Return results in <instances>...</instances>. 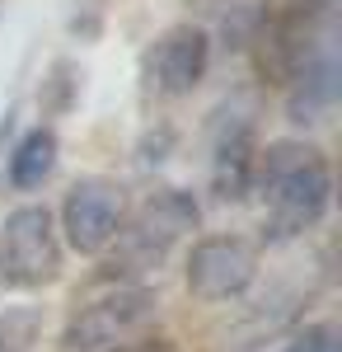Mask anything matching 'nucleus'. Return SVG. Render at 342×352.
Masks as SVG:
<instances>
[{"label": "nucleus", "mask_w": 342, "mask_h": 352, "mask_svg": "<svg viewBox=\"0 0 342 352\" xmlns=\"http://www.w3.org/2000/svg\"><path fill=\"white\" fill-rule=\"evenodd\" d=\"M253 184L267 202V230L277 240L315 230L328 212V197H333L328 160L310 141H272L267 151H258Z\"/></svg>", "instance_id": "f257e3e1"}, {"label": "nucleus", "mask_w": 342, "mask_h": 352, "mask_svg": "<svg viewBox=\"0 0 342 352\" xmlns=\"http://www.w3.org/2000/svg\"><path fill=\"white\" fill-rule=\"evenodd\" d=\"M159 320V300L146 287H117L66 320L56 352H136Z\"/></svg>", "instance_id": "f03ea898"}, {"label": "nucleus", "mask_w": 342, "mask_h": 352, "mask_svg": "<svg viewBox=\"0 0 342 352\" xmlns=\"http://www.w3.org/2000/svg\"><path fill=\"white\" fill-rule=\"evenodd\" d=\"M61 277V240L56 221L43 202L14 207L0 226V287L38 292Z\"/></svg>", "instance_id": "7ed1b4c3"}, {"label": "nucleus", "mask_w": 342, "mask_h": 352, "mask_svg": "<svg viewBox=\"0 0 342 352\" xmlns=\"http://www.w3.org/2000/svg\"><path fill=\"white\" fill-rule=\"evenodd\" d=\"M197 202L183 188H159L150 192L132 221H122L117 230V254H113V268L122 263L127 272H146L159 268L164 254L174 249V240H183L187 230H197Z\"/></svg>", "instance_id": "20e7f679"}, {"label": "nucleus", "mask_w": 342, "mask_h": 352, "mask_svg": "<svg viewBox=\"0 0 342 352\" xmlns=\"http://www.w3.org/2000/svg\"><path fill=\"white\" fill-rule=\"evenodd\" d=\"M122 221H127V192L113 179H99V174L71 184L66 202H61V230H66L71 249H80V254H104L117 240Z\"/></svg>", "instance_id": "39448f33"}, {"label": "nucleus", "mask_w": 342, "mask_h": 352, "mask_svg": "<svg viewBox=\"0 0 342 352\" xmlns=\"http://www.w3.org/2000/svg\"><path fill=\"white\" fill-rule=\"evenodd\" d=\"M258 277V249L244 235H207L187 254V292L197 300H230L244 296Z\"/></svg>", "instance_id": "423d86ee"}, {"label": "nucleus", "mask_w": 342, "mask_h": 352, "mask_svg": "<svg viewBox=\"0 0 342 352\" xmlns=\"http://www.w3.org/2000/svg\"><path fill=\"white\" fill-rule=\"evenodd\" d=\"M211 61V38L197 24H174L164 28L150 52H146V85L164 94V99H179V94H192L197 80L207 76Z\"/></svg>", "instance_id": "0eeeda50"}, {"label": "nucleus", "mask_w": 342, "mask_h": 352, "mask_svg": "<svg viewBox=\"0 0 342 352\" xmlns=\"http://www.w3.org/2000/svg\"><path fill=\"white\" fill-rule=\"evenodd\" d=\"M253 160H258V146H253V127L249 122H235L230 132H220L216 160H211V179H216V197L220 202H239L253 188Z\"/></svg>", "instance_id": "6e6552de"}, {"label": "nucleus", "mask_w": 342, "mask_h": 352, "mask_svg": "<svg viewBox=\"0 0 342 352\" xmlns=\"http://www.w3.org/2000/svg\"><path fill=\"white\" fill-rule=\"evenodd\" d=\"M295 85V94H290V118L295 122H315L319 113L333 104V94H338V61H333V47L328 43H319L310 61L290 76Z\"/></svg>", "instance_id": "1a4fd4ad"}, {"label": "nucleus", "mask_w": 342, "mask_h": 352, "mask_svg": "<svg viewBox=\"0 0 342 352\" xmlns=\"http://www.w3.org/2000/svg\"><path fill=\"white\" fill-rule=\"evenodd\" d=\"M56 169V132L52 127H33V132L14 146L10 155V184L19 192L28 188H43V179Z\"/></svg>", "instance_id": "9d476101"}, {"label": "nucleus", "mask_w": 342, "mask_h": 352, "mask_svg": "<svg viewBox=\"0 0 342 352\" xmlns=\"http://www.w3.org/2000/svg\"><path fill=\"white\" fill-rule=\"evenodd\" d=\"M38 338H43V310L33 305L0 310V352H33Z\"/></svg>", "instance_id": "9b49d317"}, {"label": "nucleus", "mask_w": 342, "mask_h": 352, "mask_svg": "<svg viewBox=\"0 0 342 352\" xmlns=\"http://www.w3.org/2000/svg\"><path fill=\"white\" fill-rule=\"evenodd\" d=\"M333 5H338V0H286L282 10H286L290 19H300V24L323 28L328 19H333Z\"/></svg>", "instance_id": "f8f14e48"}, {"label": "nucleus", "mask_w": 342, "mask_h": 352, "mask_svg": "<svg viewBox=\"0 0 342 352\" xmlns=\"http://www.w3.org/2000/svg\"><path fill=\"white\" fill-rule=\"evenodd\" d=\"M286 352H333V348H328V333H323V329H315V333L295 338V343H290Z\"/></svg>", "instance_id": "ddd939ff"}, {"label": "nucleus", "mask_w": 342, "mask_h": 352, "mask_svg": "<svg viewBox=\"0 0 342 352\" xmlns=\"http://www.w3.org/2000/svg\"><path fill=\"white\" fill-rule=\"evenodd\" d=\"M136 352H174V348H169L164 338H146V343H141V348H136Z\"/></svg>", "instance_id": "4468645a"}]
</instances>
